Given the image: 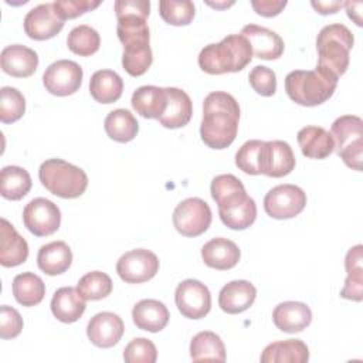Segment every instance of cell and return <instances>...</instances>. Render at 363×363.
Here are the masks:
<instances>
[{
  "instance_id": "47",
  "label": "cell",
  "mask_w": 363,
  "mask_h": 363,
  "mask_svg": "<svg viewBox=\"0 0 363 363\" xmlns=\"http://www.w3.org/2000/svg\"><path fill=\"white\" fill-rule=\"evenodd\" d=\"M113 7H115L116 17L125 16V14H136L147 18L150 11V1L149 0H116Z\"/></svg>"
},
{
  "instance_id": "44",
  "label": "cell",
  "mask_w": 363,
  "mask_h": 363,
  "mask_svg": "<svg viewBox=\"0 0 363 363\" xmlns=\"http://www.w3.org/2000/svg\"><path fill=\"white\" fill-rule=\"evenodd\" d=\"M248 81L252 89L262 96H272L277 91V75L265 65L254 67L248 74Z\"/></svg>"
},
{
  "instance_id": "26",
  "label": "cell",
  "mask_w": 363,
  "mask_h": 363,
  "mask_svg": "<svg viewBox=\"0 0 363 363\" xmlns=\"http://www.w3.org/2000/svg\"><path fill=\"white\" fill-rule=\"evenodd\" d=\"M132 106L143 118L159 119L167 106V94L164 88L155 85L139 86L132 94Z\"/></svg>"
},
{
  "instance_id": "43",
  "label": "cell",
  "mask_w": 363,
  "mask_h": 363,
  "mask_svg": "<svg viewBox=\"0 0 363 363\" xmlns=\"http://www.w3.org/2000/svg\"><path fill=\"white\" fill-rule=\"evenodd\" d=\"M157 359V349L155 343L146 337H135L123 350V360L126 363H155Z\"/></svg>"
},
{
  "instance_id": "32",
  "label": "cell",
  "mask_w": 363,
  "mask_h": 363,
  "mask_svg": "<svg viewBox=\"0 0 363 363\" xmlns=\"http://www.w3.org/2000/svg\"><path fill=\"white\" fill-rule=\"evenodd\" d=\"M190 357L194 362H225V346L217 333L203 330L190 342Z\"/></svg>"
},
{
  "instance_id": "28",
  "label": "cell",
  "mask_w": 363,
  "mask_h": 363,
  "mask_svg": "<svg viewBox=\"0 0 363 363\" xmlns=\"http://www.w3.org/2000/svg\"><path fill=\"white\" fill-rule=\"evenodd\" d=\"M363 247L360 244L349 248L345 258V268L347 272L340 296L349 301L360 302L363 299Z\"/></svg>"
},
{
  "instance_id": "6",
  "label": "cell",
  "mask_w": 363,
  "mask_h": 363,
  "mask_svg": "<svg viewBox=\"0 0 363 363\" xmlns=\"http://www.w3.org/2000/svg\"><path fill=\"white\" fill-rule=\"evenodd\" d=\"M335 150L353 170H362L363 159V121L356 115H343L335 119L330 128Z\"/></svg>"
},
{
  "instance_id": "15",
  "label": "cell",
  "mask_w": 363,
  "mask_h": 363,
  "mask_svg": "<svg viewBox=\"0 0 363 363\" xmlns=\"http://www.w3.org/2000/svg\"><path fill=\"white\" fill-rule=\"evenodd\" d=\"M125 332L123 320L113 312H99L94 315L86 325V336L98 347L115 346Z\"/></svg>"
},
{
  "instance_id": "24",
  "label": "cell",
  "mask_w": 363,
  "mask_h": 363,
  "mask_svg": "<svg viewBox=\"0 0 363 363\" xmlns=\"http://www.w3.org/2000/svg\"><path fill=\"white\" fill-rule=\"evenodd\" d=\"M169 318L166 305L157 299H142L132 309V319L136 328L152 333L164 329Z\"/></svg>"
},
{
  "instance_id": "1",
  "label": "cell",
  "mask_w": 363,
  "mask_h": 363,
  "mask_svg": "<svg viewBox=\"0 0 363 363\" xmlns=\"http://www.w3.org/2000/svg\"><path fill=\"white\" fill-rule=\"evenodd\" d=\"M238 121L240 106L235 98L224 91L210 92L203 102L201 140L211 149L228 147L237 136Z\"/></svg>"
},
{
  "instance_id": "10",
  "label": "cell",
  "mask_w": 363,
  "mask_h": 363,
  "mask_svg": "<svg viewBox=\"0 0 363 363\" xmlns=\"http://www.w3.org/2000/svg\"><path fill=\"white\" fill-rule=\"evenodd\" d=\"M23 223L27 230L37 237L51 235L60 228L61 211L51 200L37 197L26 204L23 210Z\"/></svg>"
},
{
  "instance_id": "50",
  "label": "cell",
  "mask_w": 363,
  "mask_h": 363,
  "mask_svg": "<svg viewBox=\"0 0 363 363\" xmlns=\"http://www.w3.org/2000/svg\"><path fill=\"white\" fill-rule=\"evenodd\" d=\"M343 6L346 7L349 18H352L360 27L363 24L362 23V11H360L363 7V3L362 1H345Z\"/></svg>"
},
{
  "instance_id": "27",
  "label": "cell",
  "mask_w": 363,
  "mask_h": 363,
  "mask_svg": "<svg viewBox=\"0 0 363 363\" xmlns=\"http://www.w3.org/2000/svg\"><path fill=\"white\" fill-rule=\"evenodd\" d=\"M72 262V251L64 241H52L40 247L37 254L38 268L47 275L65 272Z\"/></svg>"
},
{
  "instance_id": "22",
  "label": "cell",
  "mask_w": 363,
  "mask_h": 363,
  "mask_svg": "<svg viewBox=\"0 0 363 363\" xmlns=\"http://www.w3.org/2000/svg\"><path fill=\"white\" fill-rule=\"evenodd\" d=\"M167 94V106L163 115L159 118L160 125L169 129L183 128L189 123L193 113V104L190 96L179 88H164Z\"/></svg>"
},
{
  "instance_id": "3",
  "label": "cell",
  "mask_w": 363,
  "mask_h": 363,
  "mask_svg": "<svg viewBox=\"0 0 363 363\" xmlns=\"http://www.w3.org/2000/svg\"><path fill=\"white\" fill-rule=\"evenodd\" d=\"M354 44L352 31L340 23L325 26L316 37V68L339 79L349 67V52Z\"/></svg>"
},
{
  "instance_id": "9",
  "label": "cell",
  "mask_w": 363,
  "mask_h": 363,
  "mask_svg": "<svg viewBox=\"0 0 363 363\" xmlns=\"http://www.w3.org/2000/svg\"><path fill=\"white\" fill-rule=\"evenodd\" d=\"M159 271V258L155 252L136 248L125 252L116 262V272L126 284H142L152 279Z\"/></svg>"
},
{
  "instance_id": "30",
  "label": "cell",
  "mask_w": 363,
  "mask_h": 363,
  "mask_svg": "<svg viewBox=\"0 0 363 363\" xmlns=\"http://www.w3.org/2000/svg\"><path fill=\"white\" fill-rule=\"evenodd\" d=\"M123 91V81L115 71H95L89 79L91 96L101 104L116 102Z\"/></svg>"
},
{
  "instance_id": "35",
  "label": "cell",
  "mask_w": 363,
  "mask_h": 363,
  "mask_svg": "<svg viewBox=\"0 0 363 363\" xmlns=\"http://www.w3.org/2000/svg\"><path fill=\"white\" fill-rule=\"evenodd\" d=\"M28 172L20 166H6L0 173V193L7 200H20L31 189Z\"/></svg>"
},
{
  "instance_id": "8",
  "label": "cell",
  "mask_w": 363,
  "mask_h": 363,
  "mask_svg": "<svg viewBox=\"0 0 363 363\" xmlns=\"http://www.w3.org/2000/svg\"><path fill=\"white\" fill-rule=\"evenodd\" d=\"M306 206L305 191L295 184H279L272 187L264 197L265 213L277 220L298 216Z\"/></svg>"
},
{
  "instance_id": "2",
  "label": "cell",
  "mask_w": 363,
  "mask_h": 363,
  "mask_svg": "<svg viewBox=\"0 0 363 363\" xmlns=\"http://www.w3.org/2000/svg\"><path fill=\"white\" fill-rule=\"evenodd\" d=\"M252 60V48L241 34H230L220 43L206 45L199 54V67L211 75L238 72Z\"/></svg>"
},
{
  "instance_id": "5",
  "label": "cell",
  "mask_w": 363,
  "mask_h": 363,
  "mask_svg": "<svg viewBox=\"0 0 363 363\" xmlns=\"http://www.w3.org/2000/svg\"><path fill=\"white\" fill-rule=\"evenodd\" d=\"M41 184L52 194L62 199H77L88 187L86 173L62 159H48L38 169Z\"/></svg>"
},
{
  "instance_id": "14",
  "label": "cell",
  "mask_w": 363,
  "mask_h": 363,
  "mask_svg": "<svg viewBox=\"0 0 363 363\" xmlns=\"http://www.w3.org/2000/svg\"><path fill=\"white\" fill-rule=\"evenodd\" d=\"M295 169V155L289 143L284 140L264 142L259 159L261 174L284 177Z\"/></svg>"
},
{
  "instance_id": "21",
  "label": "cell",
  "mask_w": 363,
  "mask_h": 363,
  "mask_svg": "<svg viewBox=\"0 0 363 363\" xmlns=\"http://www.w3.org/2000/svg\"><path fill=\"white\" fill-rule=\"evenodd\" d=\"M28 257L27 241L6 220H0V264L3 267H17Z\"/></svg>"
},
{
  "instance_id": "48",
  "label": "cell",
  "mask_w": 363,
  "mask_h": 363,
  "mask_svg": "<svg viewBox=\"0 0 363 363\" xmlns=\"http://www.w3.org/2000/svg\"><path fill=\"white\" fill-rule=\"evenodd\" d=\"M251 6L257 14L264 17H274L285 9L286 0H251Z\"/></svg>"
},
{
  "instance_id": "49",
  "label": "cell",
  "mask_w": 363,
  "mask_h": 363,
  "mask_svg": "<svg viewBox=\"0 0 363 363\" xmlns=\"http://www.w3.org/2000/svg\"><path fill=\"white\" fill-rule=\"evenodd\" d=\"M312 7L319 13V14H332V13H336L340 7H343V1H339V0H313L311 1Z\"/></svg>"
},
{
  "instance_id": "16",
  "label": "cell",
  "mask_w": 363,
  "mask_h": 363,
  "mask_svg": "<svg viewBox=\"0 0 363 363\" xmlns=\"http://www.w3.org/2000/svg\"><path fill=\"white\" fill-rule=\"evenodd\" d=\"M241 35H244L251 48L252 55L261 60H277L284 52V40L275 31L257 24H247L242 27Z\"/></svg>"
},
{
  "instance_id": "11",
  "label": "cell",
  "mask_w": 363,
  "mask_h": 363,
  "mask_svg": "<svg viewBox=\"0 0 363 363\" xmlns=\"http://www.w3.org/2000/svg\"><path fill=\"white\" fill-rule=\"evenodd\" d=\"M82 68L71 60H58L47 67L43 75L45 89L57 96L75 94L82 84Z\"/></svg>"
},
{
  "instance_id": "18",
  "label": "cell",
  "mask_w": 363,
  "mask_h": 363,
  "mask_svg": "<svg viewBox=\"0 0 363 363\" xmlns=\"http://www.w3.org/2000/svg\"><path fill=\"white\" fill-rule=\"evenodd\" d=\"M274 325L285 333H298L312 322L311 308L298 301H285L275 306L272 312Z\"/></svg>"
},
{
  "instance_id": "31",
  "label": "cell",
  "mask_w": 363,
  "mask_h": 363,
  "mask_svg": "<svg viewBox=\"0 0 363 363\" xmlns=\"http://www.w3.org/2000/svg\"><path fill=\"white\" fill-rule=\"evenodd\" d=\"M211 197L217 203L218 208L234 206L244 200L248 194L242 182L234 174H218L211 180L210 186Z\"/></svg>"
},
{
  "instance_id": "33",
  "label": "cell",
  "mask_w": 363,
  "mask_h": 363,
  "mask_svg": "<svg viewBox=\"0 0 363 363\" xmlns=\"http://www.w3.org/2000/svg\"><path fill=\"white\" fill-rule=\"evenodd\" d=\"M104 128L106 135L116 142L125 143L135 139L139 130V123L133 113L128 109H115L111 111L104 122Z\"/></svg>"
},
{
  "instance_id": "51",
  "label": "cell",
  "mask_w": 363,
  "mask_h": 363,
  "mask_svg": "<svg viewBox=\"0 0 363 363\" xmlns=\"http://www.w3.org/2000/svg\"><path fill=\"white\" fill-rule=\"evenodd\" d=\"M208 6H211V7H216V9H223V7H228V6H233L234 4V1H228V3H207Z\"/></svg>"
},
{
  "instance_id": "19",
  "label": "cell",
  "mask_w": 363,
  "mask_h": 363,
  "mask_svg": "<svg viewBox=\"0 0 363 363\" xmlns=\"http://www.w3.org/2000/svg\"><path fill=\"white\" fill-rule=\"evenodd\" d=\"M241 252L238 245L224 237H216L207 241L201 248V258L210 268L225 271L235 267Z\"/></svg>"
},
{
  "instance_id": "25",
  "label": "cell",
  "mask_w": 363,
  "mask_h": 363,
  "mask_svg": "<svg viewBox=\"0 0 363 363\" xmlns=\"http://www.w3.org/2000/svg\"><path fill=\"white\" fill-rule=\"evenodd\" d=\"M298 145L303 156L309 159H325L335 150V142L325 128L305 126L298 135Z\"/></svg>"
},
{
  "instance_id": "4",
  "label": "cell",
  "mask_w": 363,
  "mask_h": 363,
  "mask_svg": "<svg viewBox=\"0 0 363 363\" xmlns=\"http://www.w3.org/2000/svg\"><path fill=\"white\" fill-rule=\"evenodd\" d=\"M337 86V78L315 68L312 71L295 69L285 77L288 96L302 106H316L326 102Z\"/></svg>"
},
{
  "instance_id": "40",
  "label": "cell",
  "mask_w": 363,
  "mask_h": 363,
  "mask_svg": "<svg viewBox=\"0 0 363 363\" xmlns=\"http://www.w3.org/2000/svg\"><path fill=\"white\" fill-rule=\"evenodd\" d=\"M160 17L172 26H187L196 14L193 1L190 0H162L159 3Z\"/></svg>"
},
{
  "instance_id": "36",
  "label": "cell",
  "mask_w": 363,
  "mask_h": 363,
  "mask_svg": "<svg viewBox=\"0 0 363 363\" xmlns=\"http://www.w3.org/2000/svg\"><path fill=\"white\" fill-rule=\"evenodd\" d=\"M221 221L231 230H245L254 224L257 218V204L252 197L247 196L240 203L218 208Z\"/></svg>"
},
{
  "instance_id": "23",
  "label": "cell",
  "mask_w": 363,
  "mask_h": 363,
  "mask_svg": "<svg viewBox=\"0 0 363 363\" xmlns=\"http://www.w3.org/2000/svg\"><path fill=\"white\" fill-rule=\"evenodd\" d=\"M52 315L64 323L77 322L85 312V299L77 288L62 286L58 288L51 299Z\"/></svg>"
},
{
  "instance_id": "38",
  "label": "cell",
  "mask_w": 363,
  "mask_h": 363,
  "mask_svg": "<svg viewBox=\"0 0 363 363\" xmlns=\"http://www.w3.org/2000/svg\"><path fill=\"white\" fill-rule=\"evenodd\" d=\"M68 48L81 57H89L99 50L101 37L95 28L86 24L74 27L67 37Z\"/></svg>"
},
{
  "instance_id": "17",
  "label": "cell",
  "mask_w": 363,
  "mask_h": 363,
  "mask_svg": "<svg viewBox=\"0 0 363 363\" xmlns=\"http://www.w3.org/2000/svg\"><path fill=\"white\" fill-rule=\"evenodd\" d=\"M0 64L6 74L16 78H27L35 72L38 67V55L34 50L26 45L11 44L3 48Z\"/></svg>"
},
{
  "instance_id": "42",
  "label": "cell",
  "mask_w": 363,
  "mask_h": 363,
  "mask_svg": "<svg viewBox=\"0 0 363 363\" xmlns=\"http://www.w3.org/2000/svg\"><path fill=\"white\" fill-rule=\"evenodd\" d=\"M264 140L251 139L247 140L235 153V166L247 174H261L259 172V159H261V149Z\"/></svg>"
},
{
  "instance_id": "13",
  "label": "cell",
  "mask_w": 363,
  "mask_h": 363,
  "mask_svg": "<svg viewBox=\"0 0 363 363\" xmlns=\"http://www.w3.org/2000/svg\"><path fill=\"white\" fill-rule=\"evenodd\" d=\"M64 27V20L57 14L52 3H43L33 7L24 17V31L33 40H48L57 35Z\"/></svg>"
},
{
  "instance_id": "12",
  "label": "cell",
  "mask_w": 363,
  "mask_h": 363,
  "mask_svg": "<svg viewBox=\"0 0 363 363\" xmlns=\"http://www.w3.org/2000/svg\"><path fill=\"white\" fill-rule=\"evenodd\" d=\"M174 302L179 312L189 319H201L211 309L210 291L197 279L182 281L174 291Z\"/></svg>"
},
{
  "instance_id": "29",
  "label": "cell",
  "mask_w": 363,
  "mask_h": 363,
  "mask_svg": "<svg viewBox=\"0 0 363 363\" xmlns=\"http://www.w3.org/2000/svg\"><path fill=\"white\" fill-rule=\"evenodd\" d=\"M308 360L309 349L299 339L272 342L261 354L262 363H306Z\"/></svg>"
},
{
  "instance_id": "34",
  "label": "cell",
  "mask_w": 363,
  "mask_h": 363,
  "mask_svg": "<svg viewBox=\"0 0 363 363\" xmlns=\"http://www.w3.org/2000/svg\"><path fill=\"white\" fill-rule=\"evenodd\" d=\"M13 295L20 305L34 306L43 301L45 285L34 272H23L13 279Z\"/></svg>"
},
{
  "instance_id": "45",
  "label": "cell",
  "mask_w": 363,
  "mask_h": 363,
  "mask_svg": "<svg viewBox=\"0 0 363 363\" xmlns=\"http://www.w3.org/2000/svg\"><path fill=\"white\" fill-rule=\"evenodd\" d=\"M57 14L65 21L67 18H75L86 11L96 9L101 1L99 0H55L52 1Z\"/></svg>"
},
{
  "instance_id": "46",
  "label": "cell",
  "mask_w": 363,
  "mask_h": 363,
  "mask_svg": "<svg viewBox=\"0 0 363 363\" xmlns=\"http://www.w3.org/2000/svg\"><path fill=\"white\" fill-rule=\"evenodd\" d=\"M23 329V318L17 309L9 305L0 308V337L13 339L20 335Z\"/></svg>"
},
{
  "instance_id": "39",
  "label": "cell",
  "mask_w": 363,
  "mask_h": 363,
  "mask_svg": "<svg viewBox=\"0 0 363 363\" xmlns=\"http://www.w3.org/2000/svg\"><path fill=\"white\" fill-rule=\"evenodd\" d=\"M77 289L85 301H99L112 292V279L105 272L91 271L78 281Z\"/></svg>"
},
{
  "instance_id": "7",
  "label": "cell",
  "mask_w": 363,
  "mask_h": 363,
  "mask_svg": "<svg viewBox=\"0 0 363 363\" xmlns=\"http://www.w3.org/2000/svg\"><path fill=\"white\" fill-rule=\"evenodd\" d=\"M210 224V206L199 197H189L180 201L173 211V225L184 237L201 235Z\"/></svg>"
},
{
  "instance_id": "41",
  "label": "cell",
  "mask_w": 363,
  "mask_h": 363,
  "mask_svg": "<svg viewBox=\"0 0 363 363\" xmlns=\"http://www.w3.org/2000/svg\"><path fill=\"white\" fill-rule=\"evenodd\" d=\"M26 112L24 95L13 86H3L0 89V121L3 123H13L18 121Z\"/></svg>"
},
{
  "instance_id": "20",
  "label": "cell",
  "mask_w": 363,
  "mask_h": 363,
  "mask_svg": "<svg viewBox=\"0 0 363 363\" xmlns=\"http://www.w3.org/2000/svg\"><path fill=\"white\" fill-rule=\"evenodd\" d=\"M257 289L245 279H237L225 284L218 294V305L227 313H241L255 301Z\"/></svg>"
},
{
  "instance_id": "37",
  "label": "cell",
  "mask_w": 363,
  "mask_h": 363,
  "mask_svg": "<svg viewBox=\"0 0 363 363\" xmlns=\"http://www.w3.org/2000/svg\"><path fill=\"white\" fill-rule=\"evenodd\" d=\"M153 55L149 45V41L133 43L123 45L122 54V67L132 77L143 75L152 65Z\"/></svg>"
}]
</instances>
